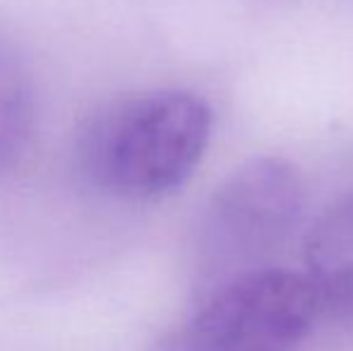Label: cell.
<instances>
[{"mask_svg": "<svg viewBox=\"0 0 353 351\" xmlns=\"http://www.w3.org/2000/svg\"><path fill=\"white\" fill-rule=\"evenodd\" d=\"M327 318L353 328V192L330 205L305 241V274Z\"/></svg>", "mask_w": 353, "mask_h": 351, "instance_id": "obj_4", "label": "cell"}, {"mask_svg": "<svg viewBox=\"0 0 353 351\" xmlns=\"http://www.w3.org/2000/svg\"><path fill=\"white\" fill-rule=\"evenodd\" d=\"M317 313L305 277L260 267L214 286L161 351H293Z\"/></svg>", "mask_w": 353, "mask_h": 351, "instance_id": "obj_3", "label": "cell"}, {"mask_svg": "<svg viewBox=\"0 0 353 351\" xmlns=\"http://www.w3.org/2000/svg\"><path fill=\"white\" fill-rule=\"evenodd\" d=\"M37 126V89L27 63L0 43V174L27 152Z\"/></svg>", "mask_w": 353, "mask_h": 351, "instance_id": "obj_5", "label": "cell"}, {"mask_svg": "<svg viewBox=\"0 0 353 351\" xmlns=\"http://www.w3.org/2000/svg\"><path fill=\"white\" fill-rule=\"evenodd\" d=\"M298 171L279 157L238 166L207 200L197 224V258L216 284L260 270L286 243L303 217ZM214 284V286H216Z\"/></svg>", "mask_w": 353, "mask_h": 351, "instance_id": "obj_2", "label": "cell"}, {"mask_svg": "<svg viewBox=\"0 0 353 351\" xmlns=\"http://www.w3.org/2000/svg\"><path fill=\"white\" fill-rule=\"evenodd\" d=\"M212 108L188 89H154L99 111L77 140L79 174L118 200H159L188 183L212 140Z\"/></svg>", "mask_w": 353, "mask_h": 351, "instance_id": "obj_1", "label": "cell"}]
</instances>
